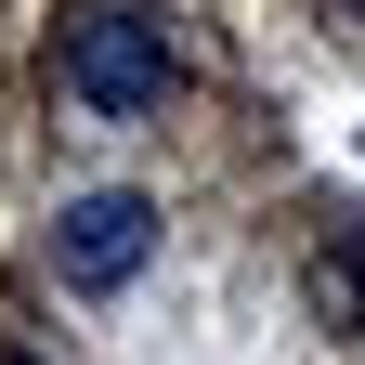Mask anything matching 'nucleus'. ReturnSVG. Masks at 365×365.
Listing matches in <instances>:
<instances>
[{"label": "nucleus", "instance_id": "f257e3e1", "mask_svg": "<svg viewBox=\"0 0 365 365\" xmlns=\"http://www.w3.org/2000/svg\"><path fill=\"white\" fill-rule=\"evenodd\" d=\"M66 105L78 118H157L170 105V26L144 0H91L66 26Z\"/></svg>", "mask_w": 365, "mask_h": 365}, {"label": "nucleus", "instance_id": "f03ea898", "mask_svg": "<svg viewBox=\"0 0 365 365\" xmlns=\"http://www.w3.org/2000/svg\"><path fill=\"white\" fill-rule=\"evenodd\" d=\"M144 261H157V196H130V182H91V196H66V209H53V274H66L78 300L130 287Z\"/></svg>", "mask_w": 365, "mask_h": 365}, {"label": "nucleus", "instance_id": "7ed1b4c3", "mask_svg": "<svg viewBox=\"0 0 365 365\" xmlns=\"http://www.w3.org/2000/svg\"><path fill=\"white\" fill-rule=\"evenodd\" d=\"M352 14H365V0H352Z\"/></svg>", "mask_w": 365, "mask_h": 365}]
</instances>
